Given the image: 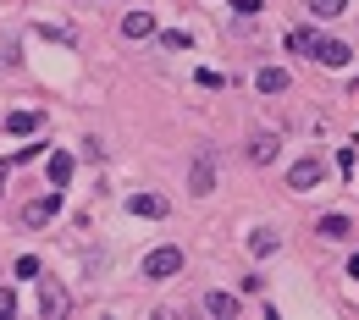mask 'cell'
<instances>
[{
	"label": "cell",
	"instance_id": "obj_1",
	"mask_svg": "<svg viewBox=\"0 0 359 320\" xmlns=\"http://www.w3.org/2000/svg\"><path fill=\"white\" fill-rule=\"evenodd\" d=\"M177 271H182V249H172V243L144 254V276H149V281H172Z\"/></svg>",
	"mask_w": 359,
	"mask_h": 320
},
{
	"label": "cell",
	"instance_id": "obj_2",
	"mask_svg": "<svg viewBox=\"0 0 359 320\" xmlns=\"http://www.w3.org/2000/svg\"><path fill=\"white\" fill-rule=\"evenodd\" d=\"M55 216H61V193H39L22 204V227H50Z\"/></svg>",
	"mask_w": 359,
	"mask_h": 320
},
{
	"label": "cell",
	"instance_id": "obj_3",
	"mask_svg": "<svg viewBox=\"0 0 359 320\" xmlns=\"http://www.w3.org/2000/svg\"><path fill=\"white\" fill-rule=\"evenodd\" d=\"M67 309H72L67 287H61V281H39V315L45 320H67Z\"/></svg>",
	"mask_w": 359,
	"mask_h": 320
},
{
	"label": "cell",
	"instance_id": "obj_4",
	"mask_svg": "<svg viewBox=\"0 0 359 320\" xmlns=\"http://www.w3.org/2000/svg\"><path fill=\"white\" fill-rule=\"evenodd\" d=\"M320 177H326V166H320V160H299V166H293V172H287V188H299V193H310V188H320Z\"/></svg>",
	"mask_w": 359,
	"mask_h": 320
},
{
	"label": "cell",
	"instance_id": "obj_5",
	"mask_svg": "<svg viewBox=\"0 0 359 320\" xmlns=\"http://www.w3.org/2000/svg\"><path fill=\"white\" fill-rule=\"evenodd\" d=\"M315 61H320V67H348V55H354V50L343 45V39H315V50H310Z\"/></svg>",
	"mask_w": 359,
	"mask_h": 320
},
{
	"label": "cell",
	"instance_id": "obj_6",
	"mask_svg": "<svg viewBox=\"0 0 359 320\" xmlns=\"http://www.w3.org/2000/svg\"><path fill=\"white\" fill-rule=\"evenodd\" d=\"M276 155H282V138L276 133H255L249 138V160H255V166H271Z\"/></svg>",
	"mask_w": 359,
	"mask_h": 320
},
{
	"label": "cell",
	"instance_id": "obj_7",
	"mask_svg": "<svg viewBox=\"0 0 359 320\" xmlns=\"http://www.w3.org/2000/svg\"><path fill=\"white\" fill-rule=\"evenodd\" d=\"M128 210H133V216H149V221H161V216H166V199H161V193H133Z\"/></svg>",
	"mask_w": 359,
	"mask_h": 320
},
{
	"label": "cell",
	"instance_id": "obj_8",
	"mask_svg": "<svg viewBox=\"0 0 359 320\" xmlns=\"http://www.w3.org/2000/svg\"><path fill=\"white\" fill-rule=\"evenodd\" d=\"M210 188H216V166H210V160H194V172H188V193L205 199Z\"/></svg>",
	"mask_w": 359,
	"mask_h": 320
},
{
	"label": "cell",
	"instance_id": "obj_9",
	"mask_svg": "<svg viewBox=\"0 0 359 320\" xmlns=\"http://www.w3.org/2000/svg\"><path fill=\"white\" fill-rule=\"evenodd\" d=\"M255 83H260V94H287V89H293V78H287L282 67H260V78H255Z\"/></svg>",
	"mask_w": 359,
	"mask_h": 320
},
{
	"label": "cell",
	"instance_id": "obj_10",
	"mask_svg": "<svg viewBox=\"0 0 359 320\" xmlns=\"http://www.w3.org/2000/svg\"><path fill=\"white\" fill-rule=\"evenodd\" d=\"M39 122H45V116H39V111H11V116H6V133L28 138V133H39Z\"/></svg>",
	"mask_w": 359,
	"mask_h": 320
},
{
	"label": "cell",
	"instance_id": "obj_11",
	"mask_svg": "<svg viewBox=\"0 0 359 320\" xmlns=\"http://www.w3.org/2000/svg\"><path fill=\"white\" fill-rule=\"evenodd\" d=\"M122 34H128V39H149V34H155V17H149V11H128V17H122Z\"/></svg>",
	"mask_w": 359,
	"mask_h": 320
},
{
	"label": "cell",
	"instance_id": "obj_12",
	"mask_svg": "<svg viewBox=\"0 0 359 320\" xmlns=\"http://www.w3.org/2000/svg\"><path fill=\"white\" fill-rule=\"evenodd\" d=\"M205 315L232 320V315H238V298H232V293H205Z\"/></svg>",
	"mask_w": 359,
	"mask_h": 320
},
{
	"label": "cell",
	"instance_id": "obj_13",
	"mask_svg": "<svg viewBox=\"0 0 359 320\" xmlns=\"http://www.w3.org/2000/svg\"><path fill=\"white\" fill-rule=\"evenodd\" d=\"M72 183V155H50V188Z\"/></svg>",
	"mask_w": 359,
	"mask_h": 320
},
{
	"label": "cell",
	"instance_id": "obj_14",
	"mask_svg": "<svg viewBox=\"0 0 359 320\" xmlns=\"http://www.w3.org/2000/svg\"><path fill=\"white\" fill-rule=\"evenodd\" d=\"M276 249H282V237H276V232H249V254H260V260H266V254H276Z\"/></svg>",
	"mask_w": 359,
	"mask_h": 320
},
{
	"label": "cell",
	"instance_id": "obj_15",
	"mask_svg": "<svg viewBox=\"0 0 359 320\" xmlns=\"http://www.w3.org/2000/svg\"><path fill=\"white\" fill-rule=\"evenodd\" d=\"M310 11L320 17V22H332V17H343V11H348V0H310Z\"/></svg>",
	"mask_w": 359,
	"mask_h": 320
},
{
	"label": "cell",
	"instance_id": "obj_16",
	"mask_svg": "<svg viewBox=\"0 0 359 320\" xmlns=\"http://www.w3.org/2000/svg\"><path fill=\"white\" fill-rule=\"evenodd\" d=\"M315 232H320V237H348L354 227H348V216H326V221H320Z\"/></svg>",
	"mask_w": 359,
	"mask_h": 320
},
{
	"label": "cell",
	"instance_id": "obj_17",
	"mask_svg": "<svg viewBox=\"0 0 359 320\" xmlns=\"http://www.w3.org/2000/svg\"><path fill=\"white\" fill-rule=\"evenodd\" d=\"M287 50H299V55H310V50H315V34H310V28H293V34H287Z\"/></svg>",
	"mask_w": 359,
	"mask_h": 320
},
{
	"label": "cell",
	"instance_id": "obj_18",
	"mask_svg": "<svg viewBox=\"0 0 359 320\" xmlns=\"http://www.w3.org/2000/svg\"><path fill=\"white\" fill-rule=\"evenodd\" d=\"M161 45H166V50H188V34H182V28H166V34H161Z\"/></svg>",
	"mask_w": 359,
	"mask_h": 320
},
{
	"label": "cell",
	"instance_id": "obj_19",
	"mask_svg": "<svg viewBox=\"0 0 359 320\" xmlns=\"http://www.w3.org/2000/svg\"><path fill=\"white\" fill-rule=\"evenodd\" d=\"M17 276H28V281H34V276H39V260H34V254H22V260H17Z\"/></svg>",
	"mask_w": 359,
	"mask_h": 320
},
{
	"label": "cell",
	"instance_id": "obj_20",
	"mask_svg": "<svg viewBox=\"0 0 359 320\" xmlns=\"http://www.w3.org/2000/svg\"><path fill=\"white\" fill-rule=\"evenodd\" d=\"M232 11H238V17H255V11H260V0H232Z\"/></svg>",
	"mask_w": 359,
	"mask_h": 320
},
{
	"label": "cell",
	"instance_id": "obj_21",
	"mask_svg": "<svg viewBox=\"0 0 359 320\" xmlns=\"http://www.w3.org/2000/svg\"><path fill=\"white\" fill-rule=\"evenodd\" d=\"M17 315V298H11V293H0V320H11Z\"/></svg>",
	"mask_w": 359,
	"mask_h": 320
},
{
	"label": "cell",
	"instance_id": "obj_22",
	"mask_svg": "<svg viewBox=\"0 0 359 320\" xmlns=\"http://www.w3.org/2000/svg\"><path fill=\"white\" fill-rule=\"evenodd\" d=\"M0 183H6V160H0Z\"/></svg>",
	"mask_w": 359,
	"mask_h": 320
}]
</instances>
